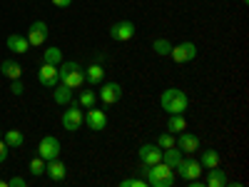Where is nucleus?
Segmentation results:
<instances>
[{
	"mask_svg": "<svg viewBox=\"0 0 249 187\" xmlns=\"http://www.w3.org/2000/svg\"><path fill=\"white\" fill-rule=\"evenodd\" d=\"M142 175L147 180L150 187H172L175 182V170L164 162H157V165H144L142 168Z\"/></svg>",
	"mask_w": 249,
	"mask_h": 187,
	"instance_id": "nucleus-1",
	"label": "nucleus"
},
{
	"mask_svg": "<svg viewBox=\"0 0 249 187\" xmlns=\"http://www.w3.org/2000/svg\"><path fill=\"white\" fill-rule=\"evenodd\" d=\"M160 105L170 115H182L187 108H190V97H187L179 88H167L160 95Z\"/></svg>",
	"mask_w": 249,
	"mask_h": 187,
	"instance_id": "nucleus-2",
	"label": "nucleus"
},
{
	"mask_svg": "<svg viewBox=\"0 0 249 187\" xmlns=\"http://www.w3.org/2000/svg\"><path fill=\"white\" fill-rule=\"evenodd\" d=\"M57 75H60V82L68 88H82L85 85V73L80 70L77 62H60Z\"/></svg>",
	"mask_w": 249,
	"mask_h": 187,
	"instance_id": "nucleus-3",
	"label": "nucleus"
},
{
	"mask_svg": "<svg viewBox=\"0 0 249 187\" xmlns=\"http://www.w3.org/2000/svg\"><path fill=\"white\" fill-rule=\"evenodd\" d=\"M48 35H50V28H48L45 20H35L25 37H28L30 48H37V45H45L48 43Z\"/></svg>",
	"mask_w": 249,
	"mask_h": 187,
	"instance_id": "nucleus-4",
	"label": "nucleus"
},
{
	"mask_svg": "<svg viewBox=\"0 0 249 187\" xmlns=\"http://www.w3.org/2000/svg\"><path fill=\"white\" fill-rule=\"evenodd\" d=\"M60 122H62V128H65L68 132H75V130H80L82 125H85V115H82V110L77 105H72V108H68L65 112H62Z\"/></svg>",
	"mask_w": 249,
	"mask_h": 187,
	"instance_id": "nucleus-5",
	"label": "nucleus"
},
{
	"mask_svg": "<svg viewBox=\"0 0 249 187\" xmlns=\"http://www.w3.org/2000/svg\"><path fill=\"white\" fill-rule=\"evenodd\" d=\"M170 57L175 60V62H179V65H184V62H192L195 57H197V45L195 43H179V45H172V50H170Z\"/></svg>",
	"mask_w": 249,
	"mask_h": 187,
	"instance_id": "nucleus-6",
	"label": "nucleus"
},
{
	"mask_svg": "<svg viewBox=\"0 0 249 187\" xmlns=\"http://www.w3.org/2000/svg\"><path fill=\"white\" fill-rule=\"evenodd\" d=\"M110 37L115 40V43H130V40L135 37V23H130V20H120V23H115L110 28Z\"/></svg>",
	"mask_w": 249,
	"mask_h": 187,
	"instance_id": "nucleus-7",
	"label": "nucleus"
},
{
	"mask_svg": "<svg viewBox=\"0 0 249 187\" xmlns=\"http://www.w3.org/2000/svg\"><path fill=\"white\" fill-rule=\"evenodd\" d=\"M37 155L43 157L45 162L60 157V140L53 137V135H45L43 140H40V145H37Z\"/></svg>",
	"mask_w": 249,
	"mask_h": 187,
	"instance_id": "nucleus-8",
	"label": "nucleus"
},
{
	"mask_svg": "<svg viewBox=\"0 0 249 187\" xmlns=\"http://www.w3.org/2000/svg\"><path fill=\"white\" fill-rule=\"evenodd\" d=\"M85 125H88L90 130H95V132L105 130V128H107V112L100 110V108H90V110L85 112Z\"/></svg>",
	"mask_w": 249,
	"mask_h": 187,
	"instance_id": "nucleus-9",
	"label": "nucleus"
},
{
	"mask_svg": "<svg viewBox=\"0 0 249 187\" xmlns=\"http://www.w3.org/2000/svg\"><path fill=\"white\" fill-rule=\"evenodd\" d=\"M177 175L182 177V180H197L199 175H202V165H199V160H184L182 157V162L177 165Z\"/></svg>",
	"mask_w": 249,
	"mask_h": 187,
	"instance_id": "nucleus-10",
	"label": "nucleus"
},
{
	"mask_svg": "<svg viewBox=\"0 0 249 187\" xmlns=\"http://www.w3.org/2000/svg\"><path fill=\"white\" fill-rule=\"evenodd\" d=\"M100 100L105 102V105H115V102L122 100V85L120 82H105V85L100 88Z\"/></svg>",
	"mask_w": 249,
	"mask_h": 187,
	"instance_id": "nucleus-11",
	"label": "nucleus"
},
{
	"mask_svg": "<svg viewBox=\"0 0 249 187\" xmlns=\"http://www.w3.org/2000/svg\"><path fill=\"white\" fill-rule=\"evenodd\" d=\"M137 157L142 165H157L162 162V148H157V145H142V148L137 150Z\"/></svg>",
	"mask_w": 249,
	"mask_h": 187,
	"instance_id": "nucleus-12",
	"label": "nucleus"
},
{
	"mask_svg": "<svg viewBox=\"0 0 249 187\" xmlns=\"http://www.w3.org/2000/svg\"><path fill=\"white\" fill-rule=\"evenodd\" d=\"M37 80L43 82L45 88H55L60 82V75H57V65H50V62H43L37 70Z\"/></svg>",
	"mask_w": 249,
	"mask_h": 187,
	"instance_id": "nucleus-13",
	"label": "nucleus"
},
{
	"mask_svg": "<svg viewBox=\"0 0 249 187\" xmlns=\"http://www.w3.org/2000/svg\"><path fill=\"white\" fill-rule=\"evenodd\" d=\"M177 148L182 152H187V155H195L199 150V137L192 135V132H187V130H182L179 137H177Z\"/></svg>",
	"mask_w": 249,
	"mask_h": 187,
	"instance_id": "nucleus-14",
	"label": "nucleus"
},
{
	"mask_svg": "<svg viewBox=\"0 0 249 187\" xmlns=\"http://www.w3.org/2000/svg\"><path fill=\"white\" fill-rule=\"evenodd\" d=\"M45 175L53 180V182H62L68 177V168H65V162H60L57 157L55 160H48L45 162Z\"/></svg>",
	"mask_w": 249,
	"mask_h": 187,
	"instance_id": "nucleus-15",
	"label": "nucleus"
},
{
	"mask_svg": "<svg viewBox=\"0 0 249 187\" xmlns=\"http://www.w3.org/2000/svg\"><path fill=\"white\" fill-rule=\"evenodd\" d=\"M8 50L15 53V55H23L30 50V43H28V37L25 35H20V33H13L8 35Z\"/></svg>",
	"mask_w": 249,
	"mask_h": 187,
	"instance_id": "nucleus-16",
	"label": "nucleus"
},
{
	"mask_svg": "<svg viewBox=\"0 0 249 187\" xmlns=\"http://www.w3.org/2000/svg\"><path fill=\"white\" fill-rule=\"evenodd\" d=\"M227 185H230V177H227L224 170L219 168L207 170V187H227Z\"/></svg>",
	"mask_w": 249,
	"mask_h": 187,
	"instance_id": "nucleus-17",
	"label": "nucleus"
},
{
	"mask_svg": "<svg viewBox=\"0 0 249 187\" xmlns=\"http://www.w3.org/2000/svg\"><path fill=\"white\" fill-rule=\"evenodd\" d=\"M53 95H55L57 105H72V88L62 85V82H57V85L53 88Z\"/></svg>",
	"mask_w": 249,
	"mask_h": 187,
	"instance_id": "nucleus-18",
	"label": "nucleus"
},
{
	"mask_svg": "<svg viewBox=\"0 0 249 187\" xmlns=\"http://www.w3.org/2000/svg\"><path fill=\"white\" fill-rule=\"evenodd\" d=\"M182 155H184V152H182V150L177 148V145H172V148H167V150H162V162H164V165H170V168L175 170L177 165L182 162Z\"/></svg>",
	"mask_w": 249,
	"mask_h": 187,
	"instance_id": "nucleus-19",
	"label": "nucleus"
},
{
	"mask_svg": "<svg viewBox=\"0 0 249 187\" xmlns=\"http://www.w3.org/2000/svg\"><path fill=\"white\" fill-rule=\"evenodd\" d=\"M0 75H5L10 80H18L20 75H23V68H20L15 60H3L0 62Z\"/></svg>",
	"mask_w": 249,
	"mask_h": 187,
	"instance_id": "nucleus-20",
	"label": "nucleus"
},
{
	"mask_svg": "<svg viewBox=\"0 0 249 187\" xmlns=\"http://www.w3.org/2000/svg\"><path fill=\"white\" fill-rule=\"evenodd\" d=\"M199 165H202V170L219 168V152H217V150H204L202 157H199Z\"/></svg>",
	"mask_w": 249,
	"mask_h": 187,
	"instance_id": "nucleus-21",
	"label": "nucleus"
},
{
	"mask_svg": "<svg viewBox=\"0 0 249 187\" xmlns=\"http://www.w3.org/2000/svg\"><path fill=\"white\" fill-rule=\"evenodd\" d=\"M102 77H105V68L97 65V62H92V65L88 68V73H85V82H90V85H100Z\"/></svg>",
	"mask_w": 249,
	"mask_h": 187,
	"instance_id": "nucleus-22",
	"label": "nucleus"
},
{
	"mask_svg": "<svg viewBox=\"0 0 249 187\" xmlns=\"http://www.w3.org/2000/svg\"><path fill=\"white\" fill-rule=\"evenodd\" d=\"M3 142L8 145V148H23L25 135L20 130H8V132H3Z\"/></svg>",
	"mask_w": 249,
	"mask_h": 187,
	"instance_id": "nucleus-23",
	"label": "nucleus"
},
{
	"mask_svg": "<svg viewBox=\"0 0 249 187\" xmlns=\"http://www.w3.org/2000/svg\"><path fill=\"white\" fill-rule=\"evenodd\" d=\"M182 130H187V120H184L182 115H170V120H167V132L179 135Z\"/></svg>",
	"mask_w": 249,
	"mask_h": 187,
	"instance_id": "nucleus-24",
	"label": "nucleus"
},
{
	"mask_svg": "<svg viewBox=\"0 0 249 187\" xmlns=\"http://www.w3.org/2000/svg\"><path fill=\"white\" fill-rule=\"evenodd\" d=\"M43 62H50V65H60V62H62V50H60V48H45Z\"/></svg>",
	"mask_w": 249,
	"mask_h": 187,
	"instance_id": "nucleus-25",
	"label": "nucleus"
},
{
	"mask_svg": "<svg viewBox=\"0 0 249 187\" xmlns=\"http://www.w3.org/2000/svg\"><path fill=\"white\" fill-rule=\"evenodd\" d=\"M77 105L80 108H95V90H90V88L82 90L80 97H77Z\"/></svg>",
	"mask_w": 249,
	"mask_h": 187,
	"instance_id": "nucleus-26",
	"label": "nucleus"
},
{
	"mask_svg": "<svg viewBox=\"0 0 249 187\" xmlns=\"http://www.w3.org/2000/svg\"><path fill=\"white\" fill-rule=\"evenodd\" d=\"M152 48H155V53L157 55H170V50H172V43L167 37H157L155 43H152Z\"/></svg>",
	"mask_w": 249,
	"mask_h": 187,
	"instance_id": "nucleus-27",
	"label": "nucleus"
},
{
	"mask_svg": "<svg viewBox=\"0 0 249 187\" xmlns=\"http://www.w3.org/2000/svg\"><path fill=\"white\" fill-rule=\"evenodd\" d=\"M30 172H33L35 177H40V175H45V160L40 157V155L30 160Z\"/></svg>",
	"mask_w": 249,
	"mask_h": 187,
	"instance_id": "nucleus-28",
	"label": "nucleus"
},
{
	"mask_svg": "<svg viewBox=\"0 0 249 187\" xmlns=\"http://www.w3.org/2000/svg\"><path fill=\"white\" fill-rule=\"evenodd\" d=\"M172 145H177V142H175V135H172V132H162V135L157 137V148H162V150L172 148Z\"/></svg>",
	"mask_w": 249,
	"mask_h": 187,
	"instance_id": "nucleus-29",
	"label": "nucleus"
},
{
	"mask_svg": "<svg viewBox=\"0 0 249 187\" xmlns=\"http://www.w3.org/2000/svg\"><path fill=\"white\" fill-rule=\"evenodd\" d=\"M120 187H147V180H140V177H127L122 180Z\"/></svg>",
	"mask_w": 249,
	"mask_h": 187,
	"instance_id": "nucleus-30",
	"label": "nucleus"
},
{
	"mask_svg": "<svg viewBox=\"0 0 249 187\" xmlns=\"http://www.w3.org/2000/svg\"><path fill=\"white\" fill-rule=\"evenodd\" d=\"M10 93H13V95H23V93H25V85L20 82V77H18V80H10Z\"/></svg>",
	"mask_w": 249,
	"mask_h": 187,
	"instance_id": "nucleus-31",
	"label": "nucleus"
},
{
	"mask_svg": "<svg viewBox=\"0 0 249 187\" xmlns=\"http://www.w3.org/2000/svg\"><path fill=\"white\" fill-rule=\"evenodd\" d=\"M8 187H28V180L15 175V177H10V180H8Z\"/></svg>",
	"mask_w": 249,
	"mask_h": 187,
	"instance_id": "nucleus-32",
	"label": "nucleus"
},
{
	"mask_svg": "<svg viewBox=\"0 0 249 187\" xmlns=\"http://www.w3.org/2000/svg\"><path fill=\"white\" fill-rule=\"evenodd\" d=\"M8 150H10V148L3 142V137H0V165H3V162L8 160Z\"/></svg>",
	"mask_w": 249,
	"mask_h": 187,
	"instance_id": "nucleus-33",
	"label": "nucleus"
},
{
	"mask_svg": "<svg viewBox=\"0 0 249 187\" xmlns=\"http://www.w3.org/2000/svg\"><path fill=\"white\" fill-rule=\"evenodd\" d=\"M53 5H55V8H70L72 0H53Z\"/></svg>",
	"mask_w": 249,
	"mask_h": 187,
	"instance_id": "nucleus-34",
	"label": "nucleus"
},
{
	"mask_svg": "<svg viewBox=\"0 0 249 187\" xmlns=\"http://www.w3.org/2000/svg\"><path fill=\"white\" fill-rule=\"evenodd\" d=\"M0 187H8V180H0Z\"/></svg>",
	"mask_w": 249,
	"mask_h": 187,
	"instance_id": "nucleus-35",
	"label": "nucleus"
},
{
	"mask_svg": "<svg viewBox=\"0 0 249 187\" xmlns=\"http://www.w3.org/2000/svg\"><path fill=\"white\" fill-rule=\"evenodd\" d=\"M242 3H244V5H247V3H249V0H242Z\"/></svg>",
	"mask_w": 249,
	"mask_h": 187,
	"instance_id": "nucleus-36",
	"label": "nucleus"
},
{
	"mask_svg": "<svg viewBox=\"0 0 249 187\" xmlns=\"http://www.w3.org/2000/svg\"><path fill=\"white\" fill-rule=\"evenodd\" d=\"M0 137H3V130H0Z\"/></svg>",
	"mask_w": 249,
	"mask_h": 187,
	"instance_id": "nucleus-37",
	"label": "nucleus"
}]
</instances>
